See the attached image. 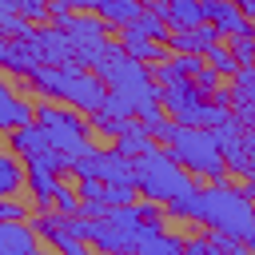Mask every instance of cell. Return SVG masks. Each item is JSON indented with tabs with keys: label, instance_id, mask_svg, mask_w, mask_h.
I'll return each instance as SVG.
<instances>
[{
	"label": "cell",
	"instance_id": "1",
	"mask_svg": "<svg viewBox=\"0 0 255 255\" xmlns=\"http://www.w3.org/2000/svg\"><path fill=\"white\" fill-rule=\"evenodd\" d=\"M96 76H100L112 92L128 96L139 120H147V116H155V112L163 108V104H159V84L151 80V72L143 68V60L128 56V48H124L120 40H108L104 60L96 64Z\"/></svg>",
	"mask_w": 255,
	"mask_h": 255
},
{
	"label": "cell",
	"instance_id": "2",
	"mask_svg": "<svg viewBox=\"0 0 255 255\" xmlns=\"http://www.w3.org/2000/svg\"><path fill=\"white\" fill-rule=\"evenodd\" d=\"M203 223L211 231H223V235L239 239L243 247L255 243V203L231 179H219V183L203 187Z\"/></svg>",
	"mask_w": 255,
	"mask_h": 255
},
{
	"label": "cell",
	"instance_id": "3",
	"mask_svg": "<svg viewBox=\"0 0 255 255\" xmlns=\"http://www.w3.org/2000/svg\"><path fill=\"white\" fill-rule=\"evenodd\" d=\"M28 88L52 100H64L80 112H96L108 96V84L88 68H40L28 76Z\"/></svg>",
	"mask_w": 255,
	"mask_h": 255
},
{
	"label": "cell",
	"instance_id": "4",
	"mask_svg": "<svg viewBox=\"0 0 255 255\" xmlns=\"http://www.w3.org/2000/svg\"><path fill=\"white\" fill-rule=\"evenodd\" d=\"M135 187H139V195L167 203L179 191H187L191 179H187V167L171 155V147L151 143L143 155H135Z\"/></svg>",
	"mask_w": 255,
	"mask_h": 255
},
{
	"label": "cell",
	"instance_id": "5",
	"mask_svg": "<svg viewBox=\"0 0 255 255\" xmlns=\"http://www.w3.org/2000/svg\"><path fill=\"white\" fill-rule=\"evenodd\" d=\"M167 147H171V155H175L191 175H199V179L219 183V179L231 175V171H227V159H223V147H219V139L211 135V128H179V135H175Z\"/></svg>",
	"mask_w": 255,
	"mask_h": 255
},
{
	"label": "cell",
	"instance_id": "6",
	"mask_svg": "<svg viewBox=\"0 0 255 255\" xmlns=\"http://www.w3.org/2000/svg\"><path fill=\"white\" fill-rule=\"evenodd\" d=\"M36 124H44L48 135H52V147H60L68 155H80L88 147V128L92 124L72 104H36Z\"/></svg>",
	"mask_w": 255,
	"mask_h": 255
},
{
	"label": "cell",
	"instance_id": "7",
	"mask_svg": "<svg viewBox=\"0 0 255 255\" xmlns=\"http://www.w3.org/2000/svg\"><path fill=\"white\" fill-rule=\"evenodd\" d=\"M159 104H163V112H167L171 120H179L183 128H199V124H203L207 96H203V92H199L191 80H183V84L159 88Z\"/></svg>",
	"mask_w": 255,
	"mask_h": 255
},
{
	"label": "cell",
	"instance_id": "8",
	"mask_svg": "<svg viewBox=\"0 0 255 255\" xmlns=\"http://www.w3.org/2000/svg\"><path fill=\"white\" fill-rule=\"evenodd\" d=\"M32 32H36V28H32ZM32 32L0 44V68H4L8 76H24V80H28L32 72L44 68V56H40V44H36Z\"/></svg>",
	"mask_w": 255,
	"mask_h": 255
},
{
	"label": "cell",
	"instance_id": "9",
	"mask_svg": "<svg viewBox=\"0 0 255 255\" xmlns=\"http://www.w3.org/2000/svg\"><path fill=\"white\" fill-rule=\"evenodd\" d=\"M215 44H223V32L215 24H195V28H171L167 48L183 52V56H207Z\"/></svg>",
	"mask_w": 255,
	"mask_h": 255
},
{
	"label": "cell",
	"instance_id": "10",
	"mask_svg": "<svg viewBox=\"0 0 255 255\" xmlns=\"http://www.w3.org/2000/svg\"><path fill=\"white\" fill-rule=\"evenodd\" d=\"M203 16H207V24H215L227 40H231V36H251V20H247V12H243L235 0H203Z\"/></svg>",
	"mask_w": 255,
	"mask_h": 255
},
{
	"label": "cell",
	"instance_id": "11",
	"mask_svg": "<svg viewBox=\"0 0 255 255\" xmlns=\"http://www.w3.org/2000/svg\"><path fill=\"white\" fill-rule=\"evenodd\" d=\"M28 167V191H32V207L36 211H52L56 207V191H60V175L52 167H44L40 159H24Z\"/></svg>",
	"mask_w": 255,
	"mask_h": 255
},
{
	"label": "cell",
	"instance_id": "12",
	"mask_svg": "<svg viewBox=\"0 0 255 255\" xmlns=\"http://www.w3.org/2000/svg\"><path fill=\"white\" fill-rule=\"evenodd\" d=\"M52 147V135H48V128L44 124H24V128H16V131H8V151H16L20 159H32V155H44Z\"/></svg>",
	"mask_w": 255,
	"mask_h": 255
},
{
	"label": "cell",
	"instance_id": "13",
	"mask_svg": "<svg viewBox=\"0 0 255 255\" xmlns=\"http://www.w3.org/2000/svg\"><path fill=\"white\" fill-rule=\"evenodd\" d=\"M120 44L128 48V56H135V60H143V64H159V60H167V52H171L163 40H151V36H143L135 24L120 28Z\"/></svg>",
	"mask_w": 255,
	"mask_h": 255
},
{
	"label": "cell",
	"instance_id": "14",
	"mask_svg": "<svg viewBox=\"0 0 255 255\" xmlns=\"http://www.w3.org/2000/svg\"><path fill=\"white\" fill-rule=\"evenodd\" d=\"M0 255H40V235L28 223H4L0 219Z\"/></svg>",
	"mask_w": 255,
	"mask_h": 255
},
{
	"label": "cell",
	"instance_id": "15",
	"mask_svg": "<svg viewBox=\"0 0 255 255\" xmlns=\"http://www.w3.org/2000/svg\"><path fill=\"white\" fill-rule=\"evenodd\" d=\"M60 28L72 36V44H76V48H84V44H104V40H108V36H104V32H108V24H104L96 12H72Z\"/></svg>",
	"mask_w": 255,
	"mask_h": 255
},
{
	"label": "cell",
	"instance_id": "16",
	"mask_svg": "<svg viewBox=\"0 0 255 255\" xmlns=\"http://www.w3.org/2000/svg\"><path fill=\"white\" fill-rule=\"evenodd\" d=\"M32 120H36V108L16 88H0V128L4 131H16V128H24Z\"/></svg>",
	"mask_w": 255,
	"mask_h": 255
},
{
	"label": "cell",
	"instance_id": "17",
	"mask_svg": "<svg viewBox=\"0 0 255 255\" xmlns=\"http://www.w3.org/2000/svg\"><path fill=\"white\" fill-rule=\"evenodd\" d=\"M96 16L108 24V28H128L143 16V0H100L96 4Z\"/></svg>",
	"mask_w": 255,
	"mask_h": 255
},
{
	"label": "cell",
	"instance_id": "18",
	"mask_svg": "<svg viewBox=\"0 0 255 255\" xmlns=\"http://www.w3.org/2000/svg\"><path fill=\"white\" fill-rule=\"evenodd\" d=\"M183 251H187V239L167 235L163 227H143V239L135 247V255H183Z\"/></svg>",
	"mask_w": 255,
	"mask_h": 255
},
{
	"label": "cell",
	"instance_id": "19",
	"mask_svg": "<svg viewBox=\"0 0 255 255\" xmlns=\"http://www.w3.org/2000/svg\"><path fill=\"white\" fill-rule=\"evenodd\" d=\"M167 215L171 219H183V223H203V187H187L179 191L175 199H167Z\"/></svg>",
	"mask_w": 255,
	"mask_h": 255
},
{
	"label": "cell",
	"instance_id": "20",
	"mask_svg": "<svg viewBox=\"0 0 255 255\" xmlns=\"http://www.w3.org/2000/svg\"><path fill=\"white\" fill-rule=\"evenodd\" d=\"M151 143H155V135L147 131V124H143V120H131V128L116 139V151H120V155H128V159H135V155H143Z\"/></svg>",
	"mask_w": 255,
	"mask_h": 255
},
{
	"label": "cell",
	"instance_id": "21",
	"mask_svg": "<svg viewBox=\"0 0 255 255\" xmlns=\"http://www.w3.org/2000/svg\"><path fill=\"white\" fill-rule=\"evenodd\" d=\"M104 159H108V151L96 147V143H88V147L72 159V175H76V179H104Z\"/></svg>",
	"mask_w": 255,
	"mask_h": 255
},
{
	"label": "cell",
	"instance_id": "22",
	"mask_svg": "<svg viewBox=\"0 0 255 255\" xmlns=\"http://www.w3.org/2000/svg\"><path fill=\"white\" fill-rule=\"evenodd\" d=\"M104 183H120V187H135V159L120 155L116 147L104 159Z\"/></svg>",
	"mask_w": 255,
	"mask_h": 255
},
{
	"label": "cell",
	"instance_id": "23",
	"mask_svg": "<svg viewBox=\"0 0 255 255\" xmlns=\"http://www.w3.org/2000/svg\"><path fill=\"white\" fill-rule=\"evenodd\" d=\"M24 183H28V167H20L16 151H4L0 155V195H16Z\"/></svg>",
	"mask_w": 255,
	"mask_h": 255
},
{
	"label": "cell",
	"instance_id": "24",
	"mask_svg": "<svg viewBox=\"0 0 255 255\" xmlns=\"http://www.w3.org/2000/svg\"><path fill=\"white\" fill-rule=\"evenodd\" d=\"M171 4V28H195L207 24L203 16V0H167Z\"/></svg>",
	"mask_w": 255,
	"mask_h": 255
},
{
	"label": "cell",
	"instance_id": "25",
	"mask_svg": "<svg viewBox=\"0 0 255 255\" xmlns=\"http://www.w3.org/2000/svg\"><path fill=\"white\" fill-rule=\"evenodd\" d=\"M143 124H147V131L155 135V143H171V139L179 135V128H183V124H179V120H171V116H167L163 108H159L155 116H147Z\"/></svg>",
	"mask_w": 255,
	"mask_h": 255
},
{
	"label": "cell",
	"instance_id": "26",
	"mask_svg": "<svg viewBox=\"0 0 255 255\" xmlns=\"http://www.w3.org/2000/svg\"><path fill=\"white\" fill-rule=\"evenodd\" d=\"M92 116V128L100 131V135H108V139H120L128 128H131V120H120V116H108V112H88ZM139 120V116H135Z\"/></svg>",
	"mask_w": 255,
	"mask_h": 255
},
{
	"label": "cell",
	"instance_id": "27",
	"mask_svg": "<svg viewBox=\"0 0 255 255\" xmlns=\"http://www.w3.org/2000/svg\"><path fill=\"white\" fill-rule=\"evenodd\" d=\"M36 24L28 20V16H20V12H4L0 8V32H4V40H16V36H28Z\"/></svg>",
	"mask_w": 255,
	"mask_h": 255
},
{
	"label": "cell",
	"instance_id": "28",
	"mask_svg": "<svg viewBox=\"0 0 255 255\" xmlns=\"http://www.w3.org/2000/svg\"><path fill=\"white\" fill-rule=\"evenodd\" d=\"M151 80H155L159 88H171V84H183L187 76H183V68L175 64V56H167V60H159V64L151 68Z\"/></svg>",
	"mask_w": 255,
	"mask_h": 255
},
{
	"label": "cell",
	"instance_id": "29",
	"mask_svg": "<svg viewBox=\"0 0 255 255\" xmlns=\"http://www.w3.org/2000/svg\"><path fill=\"white\" fill-rule=\"evenodd\" d=\"M135 211H139V223L143 227H163V215H167V203H159V199H135Z\"/></svg>",
	"mask_w": 255,
	"mask_h": 255
},
{
	"label": "cell",
	"instance_id": "30",
	"mask_svg": "<svg viewBox=\"0 0 255 255\" xmlns=\"http://www.w3.org/2000/svg\"><path fill=\"white\" fill-rule=\"evenodd\" d=\"M207 64H211V68H219V72H223V76H235V72H239V68H243V64H239V60H235V52H231V48H227V44H215V48H211V52H207Z\"/></svg>",
	"mask_w": 255,
	"mask_h": 255
},
{
	"label": "cell",
	"instance_id": "31",
	"mask_svg": "<svg viewBox=\"0 0 255 255\" xmlns=\"http://www.w3.org/2000/svg\"><path fill=\"white\" fill-rule=\"evenodd\" d=\"M191 84H195V88H199V92L211 100V96L223 88V72H219V68H211V64H203V68L195 72V80H191Z\"/></svg>",
	"mask_w": 255,
	"mask_h": 255
},
{
	"label": "cell",
	"instance_id": "32",
	"mask_svg": "<svg viewBox=\"0 0 255 255\" xmlns=\"http://www.w3.org/2000/svg\"><path fill=\"white\" fill-rule=\"evenodd\" d=\"M16 12H20V16H28V20L40 28V24H48V20H52V0H20V4H16Z\"/></svg>",
	"mask_w": 255,
	"mask_h": 255
},
{
	"label": "cell",
	"instance_id": "33",
	"mask_svg": "<svg viewBox=\"0 0 255 255\" xmlns=\"http://www.w3.org/2000/svg\"><path fill=\"white\" fill-rule=\"evenodd\" d=\"M135 28H139L143 36H151V40H163V44H167V36H171V24L159 20V16H151V12H143V16L135 20Z\"/></svg>",
	"mask_w": 255,
	"mask_h": 255
},
{
	"label": "cell",
	"instance_id": "34",
	"mask_svg": "<svg viewBox=\"0 0 255 255\" xmlns=\"http://www.w3.org/2000/svg\"><path fill=\"white\" fill-rule=\"evenodd\" d=\"M0 219L4 223H24V219H32V207L20 203V199H12V195H4L0 199Z\"/></svg>",
	"mask_w": 255,
	"mask_h": 255
},
{
	"label": "cell",
	"instance_id": "35",
	"mask_svg": "<svg viewBox=\"0 0 255 255\" xmlns=\"http://www.w3.org/2000/svg\"><path fill=\"white\" fill-rule=\"evenodd\" d=\"M80 203H84V199H80V191H72V187H64V183H60V191H56V211L76 215V211H80Z\"/></svg>",
	"mask_w": 255,
	"mask_h": 255
},
{
	"label": "cell",
	"instance_id": "36",
	"mask_svg": "<svg viewBox=\"0 0 255 255\" xmlns=\"http://www.w3.org/2000/svg\"><path fill=\"white\" fill-rule=\"evenodd\" d=\"M243 147H247V179H255V128L243 131Z\"/></svg>",
	"mask_w": 255,
	"mask_h": 255
},
{
	"label": "cell",
	"instance_id": "37",
	"mask_svg": "<svg viewBox=\"0 0 255 255\" xmlns=\"http://www.w3.org/2000/svg\"><path fill=\"white\" fill-rule=\"evenodd\" d=\"M143 12H151V16H159V20L171 24V4L167 0H143Z\"/></svg>",
	"mask_w": 255,
	"mask_h": 255
},
{
	"label": "cell",
	"instance_id": "38",
	"mask_svg": "<svg viewBox=\"0 0 255 255\" xmlns=\"http://www.w3.org/2000/svg\"><path fill=\"white\" fill-rule=\"evenodd\" d=\"M239 8H243V12H247V20H255V0H243V4H239Z\"/></svg>",
	"mask_w": 255,
	"mask_h": 255
},
{
	"label": "cell",
	"instance_id": "39",
	"mask_svg": "<svg viewBox=\"0 0 255 255\" xmlns=\"http://www.w3.org/2000/svg\"><path fill=\"white\" fill-rule=\"evenodd\" d=\"M243 191H247V199L255 203V179H247V183H243Z\"/></svg>",
	"mask_w": 255,
	"mask_h": 255
},
{
	"label": "cell",
	"instance_id": "40",
	"mask_svg": "<svg viewBox=\"0 0 255 255\" xmlns=\"http://www.w3.org/2000/svg\"><path fill=\"white\" fill-rule=\"evenodd\" d=\"M100 255H131V251H100Z\"/></svg>",
	"mask_w": 255,
	"mask_h": 255
},
{
	"label": "cell",
	"instance_id": "41",
	"mask_svg": "<svg viewBox=\"0 0 255 255\" xmlns=\"http://www.w3.org/2000/svg\"><path fill=\"white\" fill-rule=\"evenodd\" d=\"M239 255H255V251H251V247H243V251H239Z\"/></svg>",
	"mask_w": 255,
	"mask_h": 255
},
{
	"label": "cell",
	"instance_id": "42",
	"mask_svg": "<svg viewBox=\"0 0 255 255\" xmlns=\"http://www.w3.org/2000/svg\"><path fill=\"white\" fill-rule=\"evenodd\" d=\"M251 36H255V20H251Z\"/></svg>",
	"mask_w": 255,
	"mask_h": 255
},
{
	"label": "cell",
	"instance_id": "43",
	"mask_svg": "<svg viewBox=\"0 0 255 255\" xmlns=\"http://www.w3.org/2000/svg\"><path fill=\"white\" fill-rule=\"evenodd\" d=\"M251 251H255V243H251Z\"/></svg>",
	"mask_w": 255,
	"mask_h": 255
}]
</instances>
